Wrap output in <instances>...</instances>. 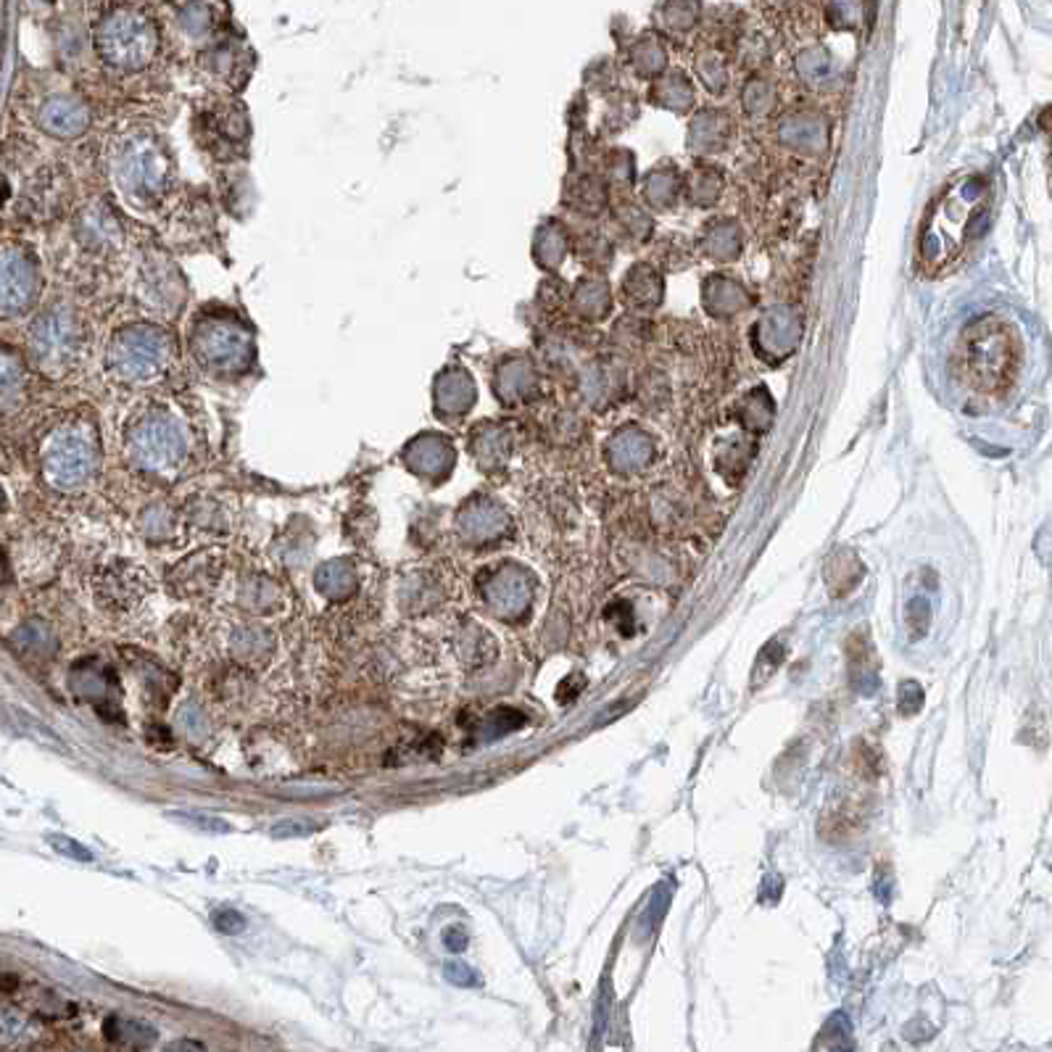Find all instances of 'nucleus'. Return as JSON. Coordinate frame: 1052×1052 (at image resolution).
Listing matches in <instances>:
<instances>
[{
	"mask_svg": "<svg viewBox=\"0 0 1052 1052\" xmlns=\"http://www.w3.org/2000/svg\"><path fill=\"white\" fill-rule=\"evenodd\" d=\"M27 370L17 354L0 348V401L19 396L24 389Z\"/></svg>",
	"mask_w": 1052,
	"mask_h": 1052,
	"instance_id": "obj_13",
	"label": "nucleus"
},
{
	"mask_svg": "<svg viewBox=\"0 0 1052 1052\" xmlns=\"http://www.w3.org/2000/svg\"><path fill=\"white\" fill-rule=\"evenodd\" d=\"M1021 341L1011 322L982 317L969 325L955 348V372L965 389L994 396L1015 381Z\"/></svg>",
	"mask_w": 1052,
	"mask_h": 1052,
	"instance_id": "obj_3",
	"label": "nucleus"
},
{
	"mask_svg": "<svg viewBox=\"0 0 1052 1052\" xmlns=\"http://www.w3.org/2000/svg\"><path fill=\"white\" fill-rule=\"evenodd\" d=\"M88 346V327L67 304L48 306L30 325V354L46 375H67L80 364Z\"/></svg>",
	"mask_w": 1052,
	"mask_h": 1052,
	"instance_id": "obj_8",
	"label": "nucleus"
},
{
	"mask_svg": "<svg viewBox=\"0 0 1052 1052\" xmlns=\"http://www.w3.org/2000/svg\"><path fill=\"white\" fill-rule=\"evenodd\" d=\"M990 209V183L982 175H963L947 183L923 219L918 238V267L926 275L955 269L976 240Z\"/></svg>",
	"mask_w": 1052,
	"mask_h": 1052,
	"instance_id": "obj_1",
	"label": "nucleus"
},
{
	"mask_svg": "<svg viewBox=\"0 0 1052 1052\" xmlns=\"http://www.w3.org/2000/svg\"><path fill=\"white\" fill-rule=\"evenodd\" d=\"M127 454L148 472H171L188 456V427L167 406H148L127 425Z\"/></svg>",
	"mask_w": 1052,
	"mask_h": 1052,
	"instance_id": "obj_7",
	"label": "nucleus"
},
{
	"mask_svg": "<svg viewBox=\"0 0 1052 1052\" xmlns=\"http://www.w3.org/2000/svg\"><path fill=\"white\" fill-rule=\"evenodd\" d=\"M96 53L114 71H142L159 59L161 30L138 6H114L96 24Z\"/></svg>",
	"mask_w": 1052,
	"mask_h": 1052,
	"instance_id": "obj_6",
	"label": "nucleus"
},
{
	"mask_svg": "<svg viewBox=\"0 0 1052 1052\" xmlns=\"http://www.w3.org/2000/svg\"><path fill=\"white\" fill-rule=\"evenodd\" d=\"M177 338L154 322H135L111 335L106 346V372L125 389L161 383L177 364Z\"/></svg>",
	"mask_w": 1052,
	"mask_h": 1052,
	"instance_id": "obj_4",
	"label": "nucleus"
},
{
	"mask_svg": "<svg viewBox=\"0 0 1052 1052\" xmlns=\"http://www.w3.org/2000/svg\"><path fill=\"white\" fill-rule=\"evenodd\" d=\"M40 264L24 243H0V319L32 312L40 298Z\"/></svg>",
	"mask_w": 1052,
	"mask_h": 1052,
	"instance_id": "obj_10",
	"label": "nucleus"
},
{
	"mask_svg": "<svg viewBox=\"0 0 1052 1052\" xmlns=\"http://www.w3.org/2000/svg\"><path fill=\"white\" fill-rule=\"evenodd\" d=\"M92 111L88 100L75 96V92H59L42 100L38 109V127L48 138L56 140H77L90 130Z\"/></svg>",
	"mask_w": 1052,
	"mask_h": 1052,
	"instance_id": "obj_11",
	"label": "nucleus"
},
{
	"mask_svg": "<svg viewBox=\"0 0 1052 1052\" xmlns=\"http://www.w3.org/2000/svg\"><path fill=\"white\" fill-rule=\"evenodd\" d=\"M190 354L206 375L219 381L246 375L256 348L248 325L235 312L212 309L198 314L190 327Z\"/></svg>",
	"mask_w": 1052,
	"mask_h": 1052,
	"instance_id": "obj_5",
	"label": "nucleus"
},
{
	"mask_svg": "<svg viewBox=\"0 0 1052 1052\" xmlns=\"http://www.w3.org/2000/svg\"><path fill=\"white\" fill-rule=\"evenodd\" d=\"M53 847L59 852H67L69 857H80V861H92V855L88 849H82L77 842L63 839V836H53Z\"/></svg>",
	"mask_w": 1052,
	"mask_h": 1052,
	"instance_id": "obj_15",
	"label": "nucleus"
},
{
	"mask_svg": "<svg viewBox=\"0 0 1052 1052\" xmlns=\"http://www.w3.org/2000/svg\"><path fill=\"white\" fill-rule=\"evenodd\" d=\"M77 238L92 250H109L121 243V227L106 206H88L77 219Z\"/></svg>",
	"mask_w": 1052,
	"mask_h": 1052,
	"instance_id": "obj_12",
	"label": "nucleus"
},
{
	"mask_svg": "<svg viewBox=\"0 0 1052 1052\" xmlns=\"http://www.w3.org/2000/svg\"><path fill=\"white\" fill-rule=\"evenodd\" d=\"M98 468L96 425L88 417L61 422L42 449V470L56 489H77L88 483Z\"/></svg>",
	"mask_w": 1052,
	"mask_h": 1052,
	"instance_id": "obj_9",
	"label": "nucleus"
},
{
	"mask_svg": "<svg viewBox=\"0 0 1052 1052\" xmlns=\"http://www.w3.org/2000/svg\"><path fill=\"white\" fill-rule=\"evenodd\" d=\"M214 923H217V928L219 932H225V934H238L243 926H246V921H243V915L240 913H235V911H222L214 915Z\"/></svg>",
	"mask_w": 1052,
	"mask_h": 1052,
	"instance_id": "obj_14",
	"label": "nucleus"
},
{
	"mask_svg": "<svg viewBox=\"0 0 1052 1052\" xmlns=\"http://www.w3.org/2000/svg\"><path fill=\"white\" fill-rule=\"evenodd\" d=\"M109 171L119 196L146 212L159 209L177 180L169 142L150 127H130L111 140Z\"/></svg>",
	"mask_w": 1052,
	"mask_h": 1052,
	"instance_id": "obj_2",
	"label": "nucleus"
},
{
	"mask_svg": "<svg viewBox=\"0 0 1052 1052\" xmlns=\"http://www.w3.org/2000/svg\"><path fill=\"white\" fill-rule=\"evenodd\" d=\"M0 510H3V493H0Z\"/></svg>",
	"mask_w": 1052,
	"mask_h": 1052,
	"instance_id": "obj_16",
	"label": "nucleus"
}]
</instances>
